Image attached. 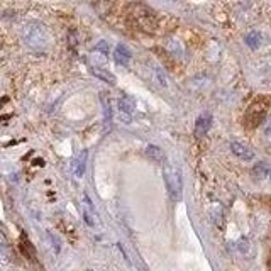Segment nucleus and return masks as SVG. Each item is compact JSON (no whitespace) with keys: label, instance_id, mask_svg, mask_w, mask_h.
Returning a JSON list of instances; mask_svg holds the SVG:
<instances>
[{"label":"nucleus","instance_id":"7","mask_svg":"<svg viewBox=\"0 0 271 271\" xmlns=\"http://www.w3.org/2000/svg\"><path fill=\"white\" fill-rule=\"evenodd\" d=\"M210 126H212V115L209 112L202 114L200 117L197 119V122H195V136H197V137H203V136L209 133Z\"/></svg>","mask_w":271,"mask_h":271},{"label":"nucleus","instance_id":"5","mask_svg":"<svg viewBox=\"0 0 271 271\" xmlns=\"http://www.w3.org/2000/svg\"><path fill=\"white\" fill-rule=\"evenodd\" d=\"M82 212H83V219H85V222L89 224L90 227H100V221H98V215L97 212H95V209H93V205H91V202H90V198L87 197H83V209H82Z\"/></svg>","mask_w":271,"mask_h":271},{"label":"nucleus","instance_id":"19","mask_svg":"<svg viewBox=\"0 0 271 271\" xmlns=\"http://www.w3.org/2000/svg\"><path fill=\"white\" fill-rule=\"evenodd\" d=\"M237 248H239V251H241L242 254H244L246 251L249 249V242L246 241V239H241V241H239V244H237Z\"/></svg>","mask_w":271,"mask_h":271},{"label":"nucleus","instance_id":"10","mask_svg":"<svg viewBox=\"0 0 271 271\" xmlns=\"http://www.w3.org/2000/svg\"><path fill=\"white\" fill-rule=\"evenodd\" d=\"M87 151H82V154L73 161V175L77 178H82L85 173V165H87Z\"/></svg>","mask_w":271,"mask_h":271},{"label":"nucleus","instance_id":"16","mask_svg":"<svg viewBox=\"0 0 271 271\" xmlns=\"http://www.w3.org/2000/svg\"><path fill=\"white\" fill-rule=\"evenodd\" d=\"M212 217H214V222H217V224H221L222 221V207L219 202H214L212 205Z\"/></svg>","mask_w":271,"mask_h":271},{"label":"nucleus","instance_id":"17","mask_svg":"<svg viewBox=\"0 0 271 271\" xmlns=\"http://www.w3.org/2000/svg\"><path fill=\"white\" fill-rule=\"evenodd\" d=\"M154 73H156V78H158L159 85H163V87L168 85V82H166V75H165V71H161V68L159 66L154 68Z\"/></svg>","mask_w":271,"mask_h":271},{"label":"nucleus","instance_id":"6","mask_svg":"<svg viewBox=\"0 0 271 271\" xmlns=\"http://www.w3.org/2000/svg\"><path fill=\"white\" fill-rule=\"evenodd\" d=\"M230 151H232V154H236L239 159H242V161H253L254 159V151L249 149L246 144H242V142H230Z\"/></svg>","mask_w":271,"mask_h":271},{"label":"nucleus","instance_id":"13","mask_svg":"<svg viewBox=\"0 0 271 271\" xmlns=\"http://www.w3.org/2000/svg\"><path fill=\"white\" fill-rule=\"evenodd\" d=\"M168 51L173 56H181V54H185V49H183V45L178 39H170L168 41Z\"/></svg>","mask_w":271,"mask_h":271},{"label":"nucleus","instance_id":"18","mask_svg":"<svg viewBox=\"0 0 271 271\" xmlns=\"http://www.w3.org/2000/svg\"><path fill=\"white\" fill-rule=\"evenodd\" d=\"M95 49L100 51V53H103V54H107V56H109V46H107V43H105V41H100V43H98V45L95 46Z\"/></svg>","mask_w":271,"mask_h":271},{"label":"nucleus","instance_id":"8","mask_svg":"<svg viewBox=\"0 0 271 271\" xmlns=\"http://www.w3.org/2000/svg\"><path fill=\"white\" fill-rule=\"evenodd\" d=\"M114 58L115 61L119 63V65L122 66H127L131 61V58H133V53L129 51V47H127L126 45H117L114 49Z\"/></svg>","mask_w":271,"mask_h":271},{"label":"nucleus","instance_id":"11","mask_svg":"<svg viewBox=\"0 0 271 271\" xmlns=\"http://www.w3.org/2000/svg\"><path fill=\"white\" fill-rule=\"evenodd\" d=\"M91 73H93L97 78L103 80V82L110 83V85H114V83H115V77H114L112 73H110L109 70H107V68H103V66H93V68H91Z\"/></svg>","mask_w":271,"mask_h":271},{"label":"nucleus","instance_id":"12","mask_svg":"<svg viewBox=\"0 0 271 271\" xmlns=\"http://www.w3.org/2000/svg\"><path fill=\"white\" fill-rule=\"evenodd\" d=\"M261 41H263V38L258 31H251V33L246 34V38H244V43L251 47V49H258V47L261 46Z\"/></svg>","mask_w":271,"mask_h":271},{"label":"nucleus","instance_id":"1","mask_svg":"<svg viewBox=\"0 0 271 271\" xmlns=\"http://www.w3.org/2000/svg\"><path fill=\"white\" fill-rule=\"evenodd\" d=\"M21 34L24 45L33 51H46L49 46V34L41 22H27Z\"/></svg>","mask_w":271,"mask_h":271},{"label":"nucleus","instance_id":"4","mask_svg":"<svg viewBox=\"0 0 271 271\" xmlns=\"http://www.w3.org/2000/svg\"><path fill=\"white\" fill-rule=\"evenodd\" d=\"M268 109H270V100L265 97L256 98L246 110L244 115V124L249 127V129H256L258 126L263 124V121L268 115Z\"/></svg>","mask_w":271,"mask_h":271},{"label":"nucleus","instance_id":"20","mask_svg":"<svg viewBox=\"0 0 271 271\" xmlns=\"http://www.w3.org/2000/svg\"><path fill=\"white\" fill-rule=\"evenodd\" d=\"M270 180H271V173H270Z\"/></svg>","mask_w":271,"mask_h":271},{"label":"nucleus","instance_id":"2","mask_svg":"<svg viewBox=\"0 0 271 271\" xmlns=\"http://www.w3.org/2000/svg\"><path fill=\"white\" fill-rule=\"evenodd\" d=\"M129 19L137 29L144 31V33H154L156 31V14L144 3H133L129 7Z\"/></svg>","mask_w":271,"mask_h":271},{"label":"nucleus","instance_id":"3","mask_svg":"<svg viewBox=\"0 0 271 271\" xmlns=\"http://www.w3.org/2000/svg\"><path fill=\"white\" fill-rule=\"evenodd\" d=\"M163 175H165V183L168 188V195L171 202H180L183 197V178L181 170L171 161H166L163 165Z\"/></svg>","mask_w":271,"mask_h":271},{"label":"nucleus","instance_id":"15","mask_svg":"<svg viewBox=\"0 0 271 271\" xmlns=\"http://www.w3.org/2000/svg\"><path fill=\"white\" fill-rule=\"evenodd\" d=\"M270 173H271V170L265 165V163H258V165L253 168V175L256 178H260V180H265V178H268Z\"/></svg>","mask_w":271,"mask_h":271},{"label":"nucleus","instance_id":"9","mask_svg":"<svg viewBox=\"0 0 271 271\" xmlns=\"http://www.w3.org/2000/svg\"><path fill=\"white\" fill-rule=\"evenodd\" d=\"M146 156L151 159V161L158 163V165H165L166 163V154L165 151L161 149L159 146L156 144H149L146 147Z\"/></svg>","mask_w":271,"mask_h":271},{"label":"nucleus","instance_id":"14","mask_svg":"<svg viewBox=\"0 0 271 271\" xmlns=\"http://www.w3.org/2000/svg\"><path fill=\"white\" fill-rule=\"evenodd\" d=\"M136 109V102L131 97H122L119 98V110H124L127 114H133Z\"/></svg>","mask_w":271,"mask_h":271}]
</instances>
